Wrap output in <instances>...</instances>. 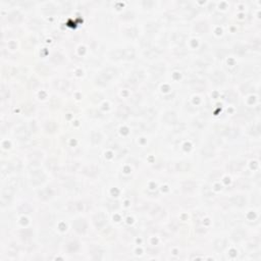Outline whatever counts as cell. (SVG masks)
<instances>
[{
    "label": "cell",
    "mask_w": 261,
    "mask_h": 261,
    "mask_svg": "<svg viewBox=\"0 0 261 261\" xmlns=\"http://www.w3.org/2000/svg\"><path fill=\"white\" fill-rule=\"evenodd\" d=\"M44 126H45L46 132H48V133H54L57 130V128H58L57 125H56V122H53V121L46 122L45 125H44Z\"/></svg>",
    "instance_id": "7402d4cb"
},
{
    "label": "cell",
    "mask_w": 261,
    "mask_h": 261,
    "mask_svg": "<svg viewBox=\"0 0 261 261\" xmlns=\"http://www.w3.org/2000/svg\"><path fill=\"white\" fill-rule=\"evenodd\" d=\"M135 57V51L133 48L123 49V59H133Z\"/></svg>",
    "instance_id": "4dcf8cb0"
},
{
    "label": "cell",
    "mask_w": 261,
    "mask_h": 261,
    "mask_svg": "<svg viewBox=\"0 0 261 261\" xmlns=\"http://www.w3.org/2000/svg\"><path fill=\"white\" fill-rule=\"evenodd\" d=\"M194 30H195L197 33H199V34L206 33V32L208 31V25H207V23L203 22V20H201V22H198L197 24H195Z\"/></svg>",
    "instance_id": "7c38bea8"
},
{
    "label": "cell",
    "mask_w": 261,
    "mask_h": 261,
    "mask_svg": "<svg viewBox=\"0 0 261 261\" xmlns=\"http://www.w3.org/2000/svg\"><path fill=\"white\" fill-rule=\"evenodd\" d=\"M250 134L253 135V136H258L259 134H260V126H259V125L253 126L252 128H251V130H250Z\"/></svg>",
    "instance_id": "f5cc1de1"
},
{
    "label": "cell",
    "mask_w": 261,
    "mask_h": 261,
    "mask_svg": "<svg viewBox=\"0 0 261 261\" xmlns=\"http://www.w3.org/2000/svg\"><path fill=\"white\" fill-rule=\"evenodd\" d=\"M159 54V49L158 48H154V47H149L145 49V55L148 58H154L156 56H158Z\"/></svg>",
    "instance_id": "2e32d148"
},
{
    "label": "cell",
    "mask_w": 261,
    "mask_h": 261,
    "mask_svg": "<svg viewBox=\"0 0 261 261\" xmlns=\"http://www.w3.org/2000/svg\"><path fill=\"white\" fill-rule=\"evenodd\" d=\"M211 80L215 85H221L224 84V82L225 81V74L220 71H215L213 74L211 75Z\"/></svg>",
    "instance_id": "52a82bcc"
},
{
    "label": "cell",
    "mask_w": 261,
    "mask_h": 261,
    "mask_svg": "<svg viewBox=\"0 0 261 261\" xmlns=\"http://www.w3.org/2000/svg\"><path fill=\"white\" fill-rule=\"evenodd\" d=\"M79 248V244L77 242H71L67 244V250L70 252H75Z\"/></svg>",
    "instance_id": "c3c4849f"
},
{
    "label": "cell",
    "mask_w": 261,
    "mask_h": 261,
    "mask_svg": "<svg viewBox=\"0 0 261 261\" xmlns=\"http://www.w3.org/2000/svg\"><path fill=\"white\" fill-rule=\"evenodd\" d=\"M141 100V95L139 94H135L134 96H132V98H130V102L134 103V104H138Z\"/></svg>",
    "instance_id": "6f0895ef"
},
{
    "label": "cell",
    "mask_w": 261,
    "mask_h": 261,
    "mask_svg": "<svg viewBox=\"0 0 261 261\" xmlns=\"http://www.w3.org/2000/svg\"><path fill=\"white\" fill-rule=\"evenodd\" d=\"M101 74L109 81V80H111L113 77H115L116 74H118V71H116L115 68H113V67H107L106 70L103 71Z\"/></svg>",
    "instance_id": "5bb4252c"
},
{
    "label": "cell",
    "mask_w": 261,
    "mask_h": 261,
    "mask_svg": "<svg viewBox=\"0 0 261 261\" xmlns=\"http://www.w3.org/2000/svg\"><path fill=\"white\" fill-rule=\"evenodd\" d=\"M30 28L33 29V30H37V29H40L41 28V23L39 22L38 19H32L29 24Z\"/></svg>",
    "instance_id": "f6af8a7d"
},
{
    "label": "cell",
    "mask_w": 261,
    "mask_h": 261,
    "mask_svg": "<svg viewBox=\"0 0 261 261\" xmlns=\"http://www.w3.org/2000/svg\"><path fill=\"white\" fill-rule=\"evenodd\" d=\"M73 226L75 231L79 233H85L86 229H87V222L84 218H78L75 219L73 224Z\"/></svg>",
    "instance_id": "277c9868"
},
{
    "label": "cell",
    "mask_w": 261,
    "mask_h": 261,
    "mask_svg": "<svg viewBox=\"0 0 261 261\" xmlns=\"http://www.w3.org/2000/svg\"><path fill=\"white\" fill-rule=\"evenodd\" d=\"M225 245H226V241L225 239H218V240H216L214 243V248L216 250H218V251H221V250L225 247Z\"/></svg>",
    "instance_id": "e575fe53"
},
{
    "label": "cell",
    "mask_w": 261,
    "mask_h": 261,
    "mask_svg": "<svg viewBox=\"0 0 261 261\" xmlns=\"http://www.w3.org/2000/svg\"><path fill=\"white\" fill-rule=\"evenodd\" d=\"M158 25H157L156 23H148L145 27V30L147 34H149V35H152V34L156 33L157 31H158Z\"/></svg>",
    "instance_id": "ac0fdd59"
},
{
    "label": "cell",
    "mask_w": 261,
    "mask_h": 261,
    "mask_svg": "<svg viewBox=\"0 0 261 261\" xmlns=\"http://www.w3.org/2000/svg\"><path fill=\"white\" fill-rule=\"evenodd\" d=\"M128 35L129 36H130V37H136L137 36V31H136V29H130V30H128Z\"/></svg>",
    "instance_id": "680465c9"
},
{
    "label": "cell",
    "mask_w": 261,
    "mask_h": 261,
    "mask_svg": "<svg viewBox=\"0 0 261 261\" xmlns=\"http://www.w3.org/2000/svg\"><path fill=\"white\" fill-rule=\"evenodd\" d=\"M28 85H29V87H30L31 89H35L37 86L39 85V83H38V81L36 80V79L33 78V79H31V80L29 81Z\"/></svg>",
    "instance_id": "9f6ffc18"
},
{
    "label": "cell",
    "mask_w": 261,
    "mask_h": 261,
    "mask_svg": "<svg viewBox=\"0 0 261 261\" xmlns=\"http://www.w3.org/2000/svg\"><path fill=\"white\" fill-rule=\"evenodd\" d=\"M216 133L218 134V135L220 136H226V134H228V130H229V126H217L215 128Z\"/></svg>",
    "instance_id": "74e56055"
},
{
    "label": "cell",
    "mask_w": 261,
    "mask_h": 261,
    "mask_svg": "<svg viewBox=\"0 0 261 261\" xmlns=\"http://www.w3.org/2000/svg\"><path fill=\"white\" fill-rule=\"evenodd\" d=\"M206 122H207V121H206V118H204V116L200 115V116H198V118H196L193 125L196 126V128H198V129H203L204 126H206V123H207Z\"/></svg>",
    "instance_id": "d6986e66"
},
{
    "label": "cell",
    "mask_w": 261,
    "mask_h": 261,
    "mask_svg": "<svg viewBox=\"0 0 261 261\" xmlns=\"http://www.w3.org/2000/svg\"><path fill=\"white\" fill-rule=\"evenodd\" d=\"M52 196H53V192L49 188L44 189V190L39 192V198L42 199V200H48V199H50Z\"/></svg>",
    "instance_id": "9a60e30c"
},
{
    "label": "cell",
    "mask_w": 261,
    "mask_h": 261,
    "mask_svg": "<svg viewBox=\"0 0 261 261\" xmlns=\"http://www.w3.org/2000/svg\"><path fill=\"white\" fill-rule=\"evenodd\" d=\"M143 115L147 121H152V119L156 116V111L152 108H147L146 110L143 112Z\"/></svg>",
    "instance_id": "d4e9b609"
},
{
    "label": "cell",
    "mask_w": 261,
    "mask_h": 261,
    "mask_svg": "<svg viewBox=\"0 0 261 261\" xmlns=\"http://www.w3.org/2000/svg\"><path fill=\"white\" fill-rule=\"evenodd\" d=\"M29 158L31 160V162L33 164H38V162H40L42 159V153L40 152H34L29 156Z\"/></svg>",
    "instance_id": "83f0119b"
},
{
    "label": "cell",
    "mask_w": 261,
    "mask_h": 261,
    "mask_svg": "<svg viewBox=\"0 0 261 261\" xmlns=\"http://www.w3.org/2000/svg\"><path fill=\"white\" fill-rule=\"evenodd\" d=\"M213 19L216 24H222V23H225V16L224 15H220V13H216L213 16Z\"/></svg>",
    "instance_id": "bcb514c9"
},
{
    "label": "cell",
    "mask_w": 261,
    "mask_h": 261,
    "mask_svg": "<svg viewBox=\"0 0 261 261\" xmlns=\"http://www.w3.org/2000/svg\"><path fill=\"white\" fill-rule=\"evenodd\" d=\"M164 71H165V66H164L163 63H157V64H154L152 66L150 67V73L151 75H153V77L155 78H158L161 77Z\"/></svg>",
    "instance_id": "5b68a950"
},
{
    "label": "cell",
    "mask_w": 261,
    "mask_h": 261,
    "mask_svg": "<svg viewBox=\"0 0 261 261\" xmlns=\"http://www.w3.org/2000/svg\"><path fill=\"white\" fill-rule=\"evenodd\" d=\"M43 11L46 12V13H54V12L56 11V8L54 7L53 5L48 4V5L44 6V7H43Z\"/></svg>",
    "instance_id": "816d5d0a"
},
{
    "label": "cell",
    "mask_w": 261,
    "mask_h": 261,
    "mask_svg": "<svg viewBox=\"0 0 261 261\" xmlns=\"http://www.w3.org/2000/svg\"><path fill=\"white\" fill-rule=\"evenodd\" d=\"M20 208H24V212L26 211V213H29V212L31 211V207H29L28 204H23L22 206H20Z\"/></svg>",
    "instance_id": "91938a15"
},
{
    "label": "cell",
    "mask_w": 261,
    "mask_h": 261,
    "mask_svg": "<svg viewBox=\"0 0 261 261\" xmlns=\"http://www.w3.org/2000/svg\"><path fill=\"white\" fill-rule=\"evenodd\" d=\"M176 169L178 171H187L190 169V164H189V162H185V161L176 163Z\"/></svg>",
    "instance_id": "d6a6232c"
},
{
    "label": "cell",
    "mask_w": 261,
    "mask_h": 261,
    "mask_svg": "<svg viewBox=\"0 0 261 261\" xmlns=\"http://www.w3.org/2000/svg\"><path fill=\"white\" fill-rule=\"evenodd\" d=\"M239 135V130L236 128H229L228 134H226V137H229V139H235L237 136Z\"/></svg>",
    "instance_id": "ab89813d"
},
{
    "label": "cell",
    "mask_w": 261,
    "mask_h": 261,
    "mask_svg": "<svg viewBox=\"0 0 261 261\" xmlns=\"http://www.w3.org/2000/svg\"><path fill=\"white\" fill-rule=\"evenodd\" d=\"M232 203L233 205L238 206V207H243V206L246 204V198L241 195L235 196L233 198H232Z\"/></svg>",
    "instance_id": "4fadbf2b"
},
{
    "label": "cell",
    "mask_w": 261,
    "mask_h": 261,
    "mask_svg": "<svg viewBox=\"0 0 261 261\" xmlns=\"http://www.w3.org/2000/svg\"><path fill=\"white\" fill-rule=\"evenodd\" d=\"M7 19H8V22L12 23V24H19L22 22L23 16L19 11H12L7 15Z\"/></svg>",
    "instance_id": "8fae6325"
},
{
    "label": "cell",
    "mask_w": 261,
    "mask_h": 261,
    "mask_svg": "<svg viewBox=\"0 0 261 261\" xmlns=\"http://www.w3.org/2000/svg\"><path fill=\"white\" fill-rule=\"evenodd\" d=\"M10 166H11V169H16V170H19L20 167H22V163H20V161L19 160H15V161H12L11 163H10Z\"/></svg>",
    "instance_id": "db71d44e"
},
{
    "label": "cell",
    "mask_w": 261,
    "mask_h": 261,
    "mask_svg": "<svg viewBox=\"0 0 261 261\" xmlns=\"http://www.w3.org/2000/svg\"><path fill=\"white\" fill-rule=\"evenodd\" d=\"M68 209L73 212L79 211L81 209H83V204L81 202H71V203L68 204Z\"/></svg>",
    "instance_id": "f546056e"
},
{
    "label": "cell",
    "mask_w": 261,
    "mask_h": 261,
    "mask_svg": "<svg viewBox=\"0 0 261 261\" xmlns=\"http://www.w3.org/2000/svg\"><path fill=\"white\" fill-rule=\"evenodd\" d=\"M100 140H101V135L99 133L97 132H93L92 133V136H91V141L93 143H99L100 142Z\"/></svg>",
    "instance_id": "f907efd6"
},
{
    "label": "cell",
    "mask_w": 261,
    "mask_h": 261,
    "mask_svg": "<svg viewBox=\"0 0 261 261\" xmlns=\"http://www.w3.org/2000/svg\"><path fill=\"white\" fill-rule=\"evenodd\" d=\"M51 61L55 64H59L63 61V56L59 52H54L51 56Z\"/></svg>",
    "instance_id": "836d02e7"
},
{
    "label": "cell",
    "mask_w": 261,
    "mask_h": 261,
    "mask_svg": "<svg viewBox=\"0 0 261 261\" xmlns=\"http://www.w3.org/2000/svg\"><path fill=\"white\" fill-rule=\"evenodd\" d=\"M46 166L49 168V169H51V170H55L56 167H57V162H56V160H54V159L48 160L47 163H46Z\"/></svg>",
    "instance_id": "681fc988"
},
{
    "label": "cell",
    "mask_w": 261,
    "mask_h": 261,
    "mask_svg": "<svg viewBox=\"0 0 261 261\" xmlns=\"http://www.w3.org/2000/svg\"><path fill=\"white\" fill-rule=\"evenodd\" d=\"M95 83L97 84V85H99V86H106L107 85V83H108V80L107 79H106L104 75H103L102 74H100L98 75L97 78H96V80H95Z\"/></svg>",
    "instance_id": "d590c367"
},
{
    "label": "cell",
    "mask_w": 261,
    "mask_h": 261,
    "mask_svg": "<svg viewBox=\"0 0 261 261\" xmlns=\"http://www.w3.org/2000/svg\"><path fill=\"white\" fill-rule=\"evenodd\" d=\"M110 56L112 59H115V60L123 59V49H116L114 51H112Z\"/></svg>",
    "instance_id": "1f68e13d"
},
{
    "label": "cell",
    "mask_w": 261,
    "mask_h": 261,
    "mask_svg": "<svg viewBox=\"0 0 261 261\" xmlns=\"http://www.w3.org/2000/svg\"><path fill=\"white\" fill-rule=\"evenodd\" d=\"M143 78H144L143 71H134V73H133L132 77H130V82L133 85H137V84L140 83V82L143 80Z\"/></svg>",
    "instance_id": "9c48e42d"
},
{
    "label": "cell",
    "mask_w": 261,
    "mask_h": 261,
    "mask_svg": "<svg viewBox=\"0 0 261 261\" xmlns=\"http://www.w3.org/2000/svg\"><path fill=\"white\" fill-rule=\"evenodd\" d=\"M244 236H245V233L241 229H237L235 233H233V241H240V240H242L244 238Z\"/></svg>",
    "instance_id": "f35d334b"
},
{
    "label": "cell",
    "mask_w": 261,
    "mask_h": 261,
    "mask_svg": "<svg viewBox=\"0 0 261 261\" xmlns=\"http://www.w3.org/2000/svg\"><path fill=\"white\" fill-rule=\"evenodd\" d=\"M55 85L60 91H65L68 87V83L66 81H56Z\"/></svg>",
    "instance_id": "60d3db41"
},
{
    "label": "cell",
    "mask_w": 261,
    "mask_h": 261,
    "mask_svg": "<svg viewBox=\"0 0 261 261\" xmlns=\"http://www.w3.org/2000/svg\"><path fill=\"white\" fill-rule=\"evenodd\" d=\"M174 53H176L178 56H184V55H186L188 52L183 46H178L174 49Z\"/></svg>",
    "instance_id": "ee69618b"
},
{
    "label": "cell",
    "mask_w": 261,
    "mask_h": 261,
    "mask_svg": "<svg viewBox=\"0 0 261 261\" xmlns=\"http://www.w3.org/2000/svg\"><path fill=\"white\" fill-rule=\"evenodd\" d=\"M0 94H1V100H2V101H5L6 99L9 97L8 89H6L4 85L1 86V91H0Z\"/></svg>",
    "instance_id": "b9f144b4"
},
{
    "label": "cell",
    "mask_w": 261,
    "mask_h": 261,
    "mask_svg": "<svg viewBox=\"0 0 261 261\" xmlns=\"http://www.w3.org/2000/svg\"><path fill=\"white\" fill-rule=\"evenodd\" d=\"M46 176L41 170H35L31 174V182L34 185H41L45 181Z\"/></svg>",
    "instance_id": "3957f363"
},
{
    "label": "cell",
    "mask_w": 261,
    "mask_h": 261,
    "mask_svg": "<svg viewBox=\"0 0 261 261\" xmlns=\"http://www.w3.org/2000/svg\"><path fill=\"white\" fill-rule=\"evenodd\" d=\"M246 50H247L246 47L243 45H237V46H235V49H233L235 53L239 54V55H242V54L246 53Z\"/></svg>",
    "instance_id": "7dc6e473"
},
{
    "label": "cell",
    "mask_w": 261,
    "mask_h": 261,
    "mask_svg": "<svg viewBox=\"0 0 261 261\" xmlns=\"http://www.w3.org/2000/svg\"><path fill=\"white\" fill-rule=\"evenodd\" d=\"M191 87L193 90H196V91H202L203 89L205 88V83L203 81H200V80H196V81H193L191 83Z\"/></svg>",
    "instance_id": "44dd1931"
},
{
    "label": "cell",
    "mask_w": 261,
    "mask_h": 261,
    "mask_svg": "<svg viewBox=\"0 0 261 261\" xmlns=\"http://www.w3.org/2000/svg\"><path fill=\"white\" fill-rule=\"evenodd\" d=\"M196 187H197V184H196L195 182H193V181H188V182H185V183H183V190L186 191V192L193 191Z\"/></svg>",
    "instance_id": "484cf974"
},
{
    "label": "cell",
    "mask_w": 261,
    "mask_h": 261,
    "mask_svg": "<svg viewBox=\"0 0 261 261\" xmlns=\"http://www.w3.org/2000/svg\"><path fill=\"white\" fill-rule=\"evenodd\" d=\"M225 100L229 103H236L238 101V96L233 91H229L225 94Z\"/></svg>",
    "instance_id": "f1b7e54d"
},
{
    "label": "cell",
    "mask_w": 261,
    "mask_h": 261,
    "mask_svg": "<svg viewBox=\"0 0 261 261\" xmlns=\"http://www.w3.org/2000/svg\"><path fill=\"white\" fill-rule=\"evenodd\" d=\"M84 173L86 174V176H88V177H94V176H96V174L98 173V168L93 166V165L87 166L84 169Z\"/></svg>",
    "instance_id": "4316f807"
},
{
    "label": "cell",
    "mask_w": 261,
    "mask_h": 261,
    "mask_svg": "<svg viewBox=\"0 0 261 261\" xmlns=\"http://www.w3.org/2000/svg\"><path fill=\"white\" fill-rule=\"evenodd\" d=\"M173 39L174 43H177L178 46H182L184 44L185 40H186V36L182 33H174L173 36Z\"/></svg>",
    "instance_id": "e0dca14e"
},
{
    "label": "cell",
    "mask_w": 261,
    "mask_h": 261,
    "mask_svg": "<svg viewBox=\"0 0 261 261\" xmlns=\"http://www.w3.org/2000/svg\"><path fill=\"white\" fill-rule=\"evenodd\" d=\"M142 128H143L144 130H152L154 128H155V123L152 122L151 121H148L146 122H143Z\"/></svg>",
    "instance_id": "7bdbcfd3"
},
{
    "label": "cell",
    "mask_w": 261,
    "mask_h": 261,
    "mask_svg": "<svg viewBox=\"0 0 261 261\" xmlns=\"http://www.w3.org/2000/svg\"><path fill=\"white\" fill-rule=\"evenodd\" d=\"M13 192H15V189L11 186H9V187L7 186L2 189V191H1V206L2 207H4L5 205L10 203Z\"/></svg>",
    "instance_id": "6da1fadb"
},
{
    "label": "cell",
    "mask_w": 261,
    "mask_h": 261,
    "mask_svg": "<svg viewBox=\"0 0 261 261\" xmlns=\"http://www.w3.org/2000/svg\"><path fill=\"white\" fill-rule=\"evenodd\" d=\"M37 71H39L40 74H42V75H47L48 73L50 71V68L47 66V65H45L44 63H39L37 65Z\"/></svg>",
    "instance_id": "8d00e7d4"
},
{
    "label": "cell",
    "mask_w": 261,
    "mask_h": 261,
    "mask_svg": "<svg viewBox=\"0 0 261 261\" xmlns=\"http://www.w3.org/2000/svg\"><path fill=\"white\" fill-rule=\"evenodd\" d=\"M241 89H242L243 93H250V92H252L253 87H251L249 84H246V85H243Z\"/></svg>",
    "instance_id": "11a10c76"
},
{
    "label": "cell",
    "mask_w": 261,
    "mask_h": 261,
    "mask_svg": "<svg viewBox=\"0 0 261 261\" xmlns=\"http://www.w3.org/2000/svg\"><path fill=\"white\" fill-rule=\"evenodd\" d=\"M130 114V108L126 105H119L116 110V115L119 118H126Z\"/></svg>",
    "instance_id": "ba28073f"
},
{
    "label": "cell",
    "mask_w": 261,
    "mask_h": 261,
    "mask_svg": "<svg viewBox=\"0 0 261 261\" xmlns=\"http://www.w3.org/2000/svg\"><path fill=\"white\" fill-rule=\"evenodd\" d=\"M93 221H94V225L96 228L102 229L103 226L106 225V222H107V218H106V216L103 213H97L94 215Z\"/></svg>",
    "instance_id": "8992f818"
},
{
    "label": "cell",
    "mask_w": 261,
    "mask_h": 261,
    "mask_svg": "<svg viewBox=\"0 0 261 261\" xmlns=\"http://www.w3.org/2000/svg\"><path fill=\"white\" fill-rule=\"evenodd\" d=\"M23 112L25 113L26 115H30L31 113H33L34 111H35V106H34V104H32V103H25V104L23 105Z\"/></svg>",
    "instance_id": "603a6c76"
},
{
    "label": "cell",
    "mask_w": 261,
    "mask_h": 261,
    "mask_svg": "<svg viewBox=\"0 0 261 261\" xmlns=\"http://www.w3.org/2000/svg\"><path fill=\"white\" fill-rule=\"evenodd\" d=\"M242 165L243 164L240 162V161H232V162L228 165V168L232 171V173H237V171L241 170Z\"/></svg>",
    "instance_id": "ffe728a7"
},
{
    "label": "cell",
    "mask_w": 261,
    "mask_h": 261,
    "mask_svg": "<svg viewBox=\"0 0 261 261\" xmlns=\"http://www.w3.org/2000/svg\"><path fill=\"white\" fill-rule=\"evenodd\" d=\"M202 154L205 157H211L214 154V148L213 145H206L203 149H202Z\"/></svg>",
    "instance_id": "cb8c5ba5"
},
{
    "label": "cell",
    "mask_w": 261,
    "mask_h": 261,
    "mask_svg": "<svg viewBox=\"0 0 261 261\" xmlns=\"http://www.w3.org/2000/svg\"><path fill=\"white\" fill-rule=\"evenodd\" d=\"M15 135L16 136V138H18L19 140L25 141V140H28L30 138L31 133H30L29 129L27 128L26 126H20L15 130Z\"/></svg>",
    "instance_id": "7a4b0ae2"
},
{
    "label": "cell",
    "mask_w": 261,
    "mask_h": 261,
    "mask_svg": "<svg viewBox=\"0 0 261 261\" xmlns=\"http://www.w3.org/2000/svg\"><path fill=\"white\" fill-rule=\"evenodd\" d=\"M163 121L168 125H174L177 122V114L173 111H167L163 115Z\"/></svg>",
    "instance_id": "30bf717a"
}]
</instances>
